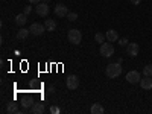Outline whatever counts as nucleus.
<instances>
[{"mask_svg":"<svg viewBox=\"0 0 152 114\" xmlns=\"http://www.w3.org/2000/svg\"><path fill=\"white\" fill-rule=\"evenodd\" d=\"M122 75V66L120 62H113V64H110L107 67V76L110 79H116L119 78V76Z\"/></svg>","mask_w":152,"mask_h":114,"instance_id":"obj_1","label":"nucleus"},{"mask_svg":"<svg viewBox=\"0 0 152 114\" xmlns=\"http://www.w3.org/2000/svg\"><path fill=\"white\" fill-rule=\"evenodd\" d=\"M67 38H69V41H70L72 44L78 46V44L82 41V34H81V31H79V29H70V31H69Z\"/></svg>","mask_w":152,"mask_h":114,"instance_id":"obj_2","label":"nucleus"},{"mask_svg":"<svg viewBox=\"0 0 152 114\" xmlns=\"http://www.w3.org/2000/svg\"><path fill=\"white\" fill-rule=\"evenodd\" d=\"M114 53V46L111 43H102L100 44V55L104 58H110Z\"/></svg>","mask_w":152,"mask_h":114,"instance_id":"obj_3","label":"nucleus"},{"mask_svg":"<svg viewBox=\"0 0 152 114\" xmlns=\"http://www.w3.org/2000/svg\"><path fill=\"white\" fill-rule=\"evenodd\" d=\"M35 12H37V15H40V17H47L49 15V5L46 2H40L37 6H35Z\"/></svg>","mask_w":152,"mask_h":114,"instance_id":"obj_4","label":"nucleus"},{"mask_svg":"<svg viewBox=\"0 0 152 114\" xmlns=\"http://www.w3.org/2000/svg\"><path fill=\"white\" fill-rule=\"evenodd\" d=\"M66 85H67L69 90H76V88L79 87V78L76 75H70L66 81Z\"/></svg>","mask_w":152,"mask_h":114,"instance_id":"obj_5","label":"nucleus"},{"mask_svg":"<svg viewBox=\"0 0 152 114\" xmlns=\"http://www.w3.org/2000/svg\"><path fill=\"white\" fill-rule=\"evenodd\" d=\"M29 31H31L32 35H43L44 31H46V26L44 24H40V23H32Z\"/></svg>","mask_w":152,"mask_h":114,"instance_id":"obj_6","label":"nucleus"},{"mask_svg":"<svg viewBox=\"0 0 152 114\" xmlns=\"http://www.w3.org/2000/svg\"><path fill=\"white\" fill-rule=\"evenodd\" d=\"M126 81H128L129 84H138L142 81V76L137 70H132V72H129L128 75H126Z\"/></svg>","mask_w":152,"mask_h":114,"instance_id":"obj_7","label":"nucleus"},{"mask_svg":"<svg viewBox=\"0 0 152 114\" xmlns=\"http://www.w3.org/2000/svg\"><path fill=\"white\" fill-rule=\"evenodd\" d=\"M138 50H140V46H138L137 43H129L128 46H126V53H128L129 56H137L138 55Z\"/></svg>","mask_w":152,"mask_h":114,"instance_id":"obj_8","label":"nucleus"},{"mask_svg":"<svg viewBox=\"0 0 152 114\" xmlns=\"http://www.w3.org/2000/svg\"><path fill=\"white\" fill-rule=\"evenodd\" d=\"M55 15L56 17H67L69 15V9L66 5H56L55 6Z\"/></svg>","mask_w":152,"mask_h":114,"instance_id":"obj_9","label":"nucleus"},{"mask_svg":"<svg viewBox=\"0 0 152 114\" xmlns=\"http://www.w3.org/2000/svg\"><path fill=\"white\" fill-rule=\"evenodd\" d=\"M44 111H46V107H44L43 102H37V104H34L31 107V113L32 114H43Z\"/></svg>","mask_w":152,"mask_h":114,"instance_id":"obj_10","label":"nucleus"},{"mask_svg":"<svg viewBox=\"0 0 152 114\" xmlns=\"http://www.w3.org/2000/svg\"><path fill=\"white\" fill-rule=\"evenodd\" d=\"M107 41H110V43H113V41H119V34H117V31H114V29H110V31H107Z\"/></svg>","mask_w":152,"mask_h":114,"instance_id":"obj_11","label":"nucleus"},{"mask_svg":"<svg viewBox=\"0 0 152 114\" xmlns=\"http://www.w3.org/2000/svg\"><path fill=\"white\" fill-rule=\"evenodd\" d=\"M140 85H142L143 90H151L152 88V76H145L140 81Z\"/></svg>","mask_w":152,"mask_h":114,"instance_id":"obj_12","label":"nucleus"},{"mask_svg":"<svg viewBox=\"0 0 152 114\" xmlns=\"http://www.w3.org/2000/svg\"><path fill=\"white\" fill-rule=\"evenodd\" d=\"M44 26H46V31L53 32V31H56V21H55L53 18H46Z\"/></svg>","mask_w":152,"mask_h":114,"instance_id":"obj_13","label":"nucleus"},{"mask_svg":"<svg viewBox=\"0 0 152 114\" xmlns=\"http://www.w3.org/2000/svg\"><path fill=\"white\" fill-rule=\"evenodd\" d=\"M26 21H28V15L26 14H18L15 17V24H17V26H20V28H23L24 24H26Z\"/></svg>","mask_w":152,"mask_h":114,"instance_id":"obj_14","label":"nucleus"},{"mask_svg":"<svg viewBox=\"0 0 152 114\" xmlns=\"http://www.w3.org/2000/svg\"><path fill=\"white\" fill-rule=\"evenodd\" d=\"M17 111H18V104L14 102V100L6 105V113H8V114H15Z\"/></svg>","mask_w":152,"mask_h":114,"instance_id":"obj_15","label":"nucleus"},{"mask_svg":"<svg viewBox=\"0 0 152 114\" xmlns=\"http://www.w3.org/2000/svg\"><path fill=\"white\" fill-rule=\"evenodd\" d=\"M90 111H91V114H104L105 113L104 107L100 105V104H93L91 108H90Z\"/></svg>","mask_w":152,"mask_h":114,"instance_id":"obj_16","label":"nucleus"},{"mask_svg":"<svg viewBox=\"0 0 152 114\" xmlns=\"http://www.w3.org/2000/svg\"><path fill=\"white\" fill-rule=\"evenodd\" d=\"M31 34V31L29 29H24V28H21L18 32H17V38L18 40H24V38H28V35Z\"/></svg>","mask_w":152,"mask_h":114,"instance_id":"obj_17","label":"nucleus"},{"mask_svg":"<svg viewBox=\"0 0 152 114\" xmlns=\"http://www.w3.org/2000/svg\"><path fill=\"white\" fill-rule=\"evenodd\" d=\"M105 40H107V37H105L104 34H100V32H97V34L94 35V41H96V43H99V44L105 43Z\"/></svg>","mask_w":152,"mask_h":114,"instance_id":"obj_18","label":"nucleus"},{"mask_svg":"<svg viewBox=\"0 0 152 114\" xmlns=\"http://www.w3.org/2000/svg\"><path fill=\"white\" fill-rule=\"evenodd\" d=\"M143 75L145 76H152V66L151 64H148V66L143 67Z\"/></svg>","mask_w":152,"mask_h":114,"instance_id":"obj_19","label":"nucleus"},{"mask_svg":"<svg viewBox=\"0 0 152 114\" xmlns=\"http://www.w3.org/2000/svg\"><path fill=\"white\" fill-rule=\"evenodd\" d=\"M21 105L24 107V108H31L32 105H34V102L31 99H23V102H21Z\"/></svg>","mask_w":152,"mask_h":114,"instance_id":"obj_20","label":"nucleus"},{"mask_svg":"<svg viewBox=\"0 0 152 114\" xmlns=\"http://www.w3.org/2000/svg\"><path fill=\"white\" fill-rule=\"evenodd\" d=\"M67 18H69L70 21H75V20H78V14H76V12H69Z\"/></svg>","mask_w":152,"mask_h":114,"instance_id":"obj_21","label":"nucleus"},{"mask_svg":"<svg viewBox=\"0 0 152 114\" xmlns=\"http://www.w3.org/2000/svg\"><path fill=\"white\" fill-rule=\"evenodd\" d=\"M59 107L58 105H52V107H50V113H52V114H59Z\"/></svg>","mask_w":152,"mask_h":114,"instance_id":"obj_22","label":"nucleus"},{"mask_svg":"<svg viewBox=\"0 0 152 114\" xmlns=\"http://www.w3.org/2000/svg\"><path fill=\"white\" fill-rule=\"evenodd\" d=\"M31 12H32V6H31V5H26V6H24V9H23V14L29 15Z\"/></svg>","mask_w":152,"mask_h":114,"instance_id":"obj_23","label":"nucleus"},{"mask_svg":"<svg viewBox=\"0 0 152 114\" xmlns=\"http://www.w3.org/2000/svg\"><path fill=\"white\" fill-rule=\"evenodd\" d=\"M119 44H120V46H125V47H126V46L129 44L128 38H120V40H119Z\"/></svg>","mask_w":152,"mask_h":114,"instance_id":"obj_24","label":"nucleus"},{"mask_svg":"<svg viewBox=\"0 0 152 114\" xmlns=\"http://www.w3.org/2000/svg\"><path fill=\"white\" fill-rule=\"evenodd\" d=\"M40 2H41V0H29V3H31V5H38Z\"/></svg>","mask_w":152,"mask_h":114,"instance_id":"obj_25","label":"nucleus"},{"mask_svg":"<svg viewBox=\"0 0 152 114\" xmlns=\"http://www.w3.org/2000/svg\"><path fill=\"white\" fill-rule=\"evenodd\" d=\"M129 2H131L132 5H140V2H142V0H129Z\"/></svg>","mask_w":152,"mask_h":114,"instance_id":"obj_26","label":"nucleus"},{"mask_svg":"<svg viewBox=\"0 0 152 114\" xmlns=\"http://www.w3.org/2000/svg\"><path fill=\"white\" fill-rule=\"evenodd\" d=\"M43 2H46V3H49V2H50V0H43Z\"/></svg>","mask_w":152,"mask_h":114,"instance_id":"obj_27","label":"nucleus"}]
</instances>
